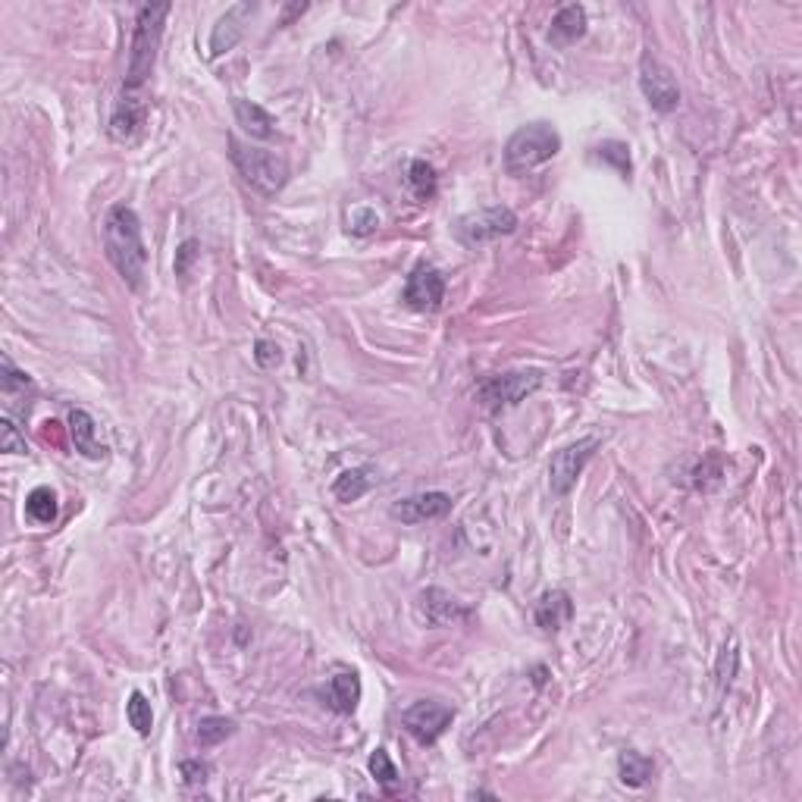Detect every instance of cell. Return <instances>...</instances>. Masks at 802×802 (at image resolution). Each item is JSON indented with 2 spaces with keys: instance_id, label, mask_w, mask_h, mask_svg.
<instances>
[{
  "instance_id": "1",
  "label": "cell",
  "mask_w": 802,
  "mask_h": 802,
  "mask_svg": "<svg viewBox=\"0 0 802 802\" xmlns=\"http://www.w3.org/2000/svg\"><path fill=\"white\" fill-rule=\"evenodd\" d=\"M101 242L107 251V261L123 276L129 289H141L148 270V248L141 235V220L129 204H113L101 226Z\"/></svg>"
},
{
  "instance_id": "2",
  "label": "cell",
  "mask_w": 802,
  "mask_h": 802,
  "mask_svg": "<svg viewBox=\"0 0 802 802\" xmlns=\"http://www.w3.org/2000/svg\"><path fill=\"white\" fill-rule=\"evenodd\" d=\"M170 13H173L170 4H145V7H138L132 41H129V63H126L123 91L145 94V85L151 82L154 63H157L160 38H163V22H167Z\"/></svg>"
},
{
  "instance_id": "3",
  "label": "cell",
  "mask_w": 802,
  "mask_h": 802,
  "mask_svg": "<svg viewBox=\"0 0 802 802\" xmlns=\"http://www.w3.org/2000/svg\"><path fill=\"white\" fill-rule=\"evenodd\" d=\"M229 157L235 163V170H239V176L254 192H261L267 198L282 192V185L289 182V160L279 151L251 148V145H242L239 138H229Z\"/></svg>"
},
{
  "instance_id": "4",
  "label": "cell",
  "mask_w": 802,
  "mask_h": 802,
  "mask_svg": "<svg viewBox=\"0 0 802 802\" xmlns=\"http://www.w3.org/2000/svg\"><path fill=\"white\" fill-rule=\"evenodd\" d=\"M561 151V135L549 123H527L517 129L505 145V170L511 176H524L542 163H549Z\"/></svg>"
},
{
  "instance_id": "5",
  "label": "cell",
  "mask_w": 802,
  "mask_h": 802,
  "mask_svg": "<svg viewBox=\"0 0 802 802\" xmlns=\"http://www.w3.org/2000/svg\"><path fill=\"white\" fill-rule=\"evenodd\" d=\"M539 386H542V370H508V373L483 380L477 386V401L486 411L499 414V411L521 405V401L533 395Z\"/></svg>"
},
{
  "instance_id": "6",
  "label": "cell",
  "mask_w": 802,
  "mask_h": 802,
  "mask_svg": "<svg viewBox=\"0 0 802 802\" xmlns=\"http://www.w3.org/2000/svg\"><path fill=\"white\" fill-rule=\"evenodd\" d=\"M517 229V214L511 207H480V210H470L464 214L458 223H455V239L464 245V248H483L495 239H502V235H511Z\"/></svg>"
},
{
  "instance_id": "7",
  "label": "cell",
  "mask_w": 802,
  "mask_h": 802,
  "mask_svg": "<svg viewBox=\"0 0 802 802\" xmlns=\"http://www.w3.org/2000/svg\"><path fill=\"white\" fill-rule=\"evenodd\" d=\"M599 439L596 436H583L571 445L558 448L549 461V489L552 495H568L577 486V477L583 474V467L589 464V458L596 455Z\"/></svg>"
},
{
  "instance_id": "8",
  "label": "cell",
  "mask_w": 802,
  "mask_h": 802,
  "mask_svg": "<svg viewBox=\"0 0 802 802\" xmlns=\"http://www.w3.org/2000/svg\"><path fill=\"white\" fill-rule=\"evenodd\" d=\"M452 718H455L452 705L436 702V699H420L411 709L401 712V724H405V730L420 746L436 743L445 734V727L452 724Z\"/></svg>"
},
{
  "instance_id": "9",
  "label": "cell",
  "mask_w": 802,
  "mask_h": 802,
  "mask_svg": "<svg viewBox=\"0 0 802 802\" xmlns=\"http://www.w3.org/2000/svg\"><path fill=\"white\" fill-rule=\"evenodd\" d=\"M640 88L646 94V101L658 113H671L680 107V85L668 66H662L652 57H643L640 63Z\"/></svg>"
},
{
  "instance_id": "10",
  "label": "cell",
  "mask_w": 802,
  "mask_h": 802,
  "mask_svg": "<svg viewBox=\"0 0 802 802\" xmlns=\"http://www.w3.org/2000/svg\"><path fill=\"white\" fill-rule=\"evenodd\" d=\"M148 123V94H132V91H120V98L113 104L110 113V138L113 141H132L141 135Z\"/></svg>"
},
{
  "instance_id": "11",
  "label": "cell",
  "mask_w": 802,
  "mask_h": 802,
  "mask_svg": "<svg viewBox=\"0 0 802 802\" xmlns=\"http://www.w3.org/2000/svg\"><path fill=\"white\" fill-rule=\"evenodd\" d=\"M452 511V495L448 492H417L408 495V499H398L389 514L401 524H427V521H439Z\"/></svg>"
},
{
  "instance_id": "12",
  "label": "cell",
  "mask_w": 802,
  "mask_h": 802,
  "mask_svg": "<svg viewBox=\"0 0 802 802\" xmlns=\"http://www.w3.org/2000/svg\"><path fill=\"white\" fill-rule=\"evenodd\" d=\"M442 298H445V279H442V273L436 267H430V264L414 267V273L408 276V286H405L408 308H414L420 314H430V311H439Z\"/></svg>"
},
{
  "instance_id": "13",
  "label": "cell",
  "mask_w": 802,
  "mask_h": 802,
  "mask_svg": "<svg viewBox=\"0 0 802 802\" xmlns=\"http://www.w3.org/2000/svg\"><path fill=\"white\" fill-rule=\"evenodd\" d=\"M254 10H257L254 4H235L217 19L214 32H210V57H220L239 44V38L245 35V22L248 16H254Z\"/></svg>"
},
{
  "instance_id": "14",
  "label": "cell",
  "mask_w": 802,
  "mask_h": 802,
  "mask_svg": "<svg viewBox=\"0 0 802 802\" xmlns=\"http://www.w3.org/2000/svg\"><path fill=\"white\" fill-rule=\"evenodd\" d=\"M417 615L423 624H430V627H448V624H455L464 618V608L445 593V589H423V593L417 596Z\"/></svg>"
},
{
  "instance_id": "15",
  "label": "cell",
  "mask_w": 802,
  "mask_h": 802,
  "mask_svg": "<svg viewBox=\"0 0 802 802\" xmlns=\"http://www.w3.org/2000/svg\"><path fill=\"white\" fill-rule=\"evenodd\" d=\"M533 618L546 633H558L561 627H568V621L574 618V602H571L568 593H564V589H549V593L539 596Z\"/></svg>"
},
{
  "instance_id": "16",
  "label": "cell",
  "mask_w": 802,
  "mask_h": 802,
  "mask_svg": "<svg viewBox=\"0 0 802 802\" xmlns=\"http://www.w3.org/2000/svg\"><path fill=\"white\" fill-rule=\"evenodd\" d=\"M323 699L333 712L351 715L361 702V677L355 671H339L336 677H329V683L323 687Z\"/></svg>"
},
{
  "instance_id": "17",
  "label": "cell",
  "mask_w": 802,
  "mask_h": 802,
  "mask_svg": "<svg viewBox=\"0 0 802 802\" xmlns=\"http://www.w3.org/2000/svg\"><path fill=\"white\" fill-rule=\"evenodd\" d=\"M583 35H586V10L580 4H568V7H561L552 16V29H549V41L552 44L568 47Z\"/></svg>"
},
{
  "instance_id": "18",
  "label": "cell",
  "mask_w": 802,
  "mask_h": 802,
  "mask_svg": "<svg viewBox=\"0 0 802 802\" xmlns=\"http://www.w3.org/2000/svg\"><path fill=\"white\" fill-rule=\"evenodd\" d=\"M232 113H235V123H239L251 138H273L276 120L261 104H254L248 98H235L232 101Z\"/></svg>"
},
{
  "instance_id": "19",
  "label": "cell",
  "mask_w": 802,
  "mask_h": 802,
  "mask_svg": "<svg viewBox=\"0 0 802 802\" xmlns=\"http://www.w3.org/2000/svg\"><path fill=\"white\" fill-rule=\"evenodd\" d=\"M69 436H73V445H76V452L91 458V461H98L104 458L107 448L94 439V417L82 408H73L69 411Z\"/></svg>"
},
{
  "instance_id": "20",
  "label": "cell",
  "mask_w": 802,
  "mask_h": 802,
  "mask_svg": "<svg viewBox=\"0 0 802 802\" xmlns=\"http://www.w3.org/2000/svg\"><path fill=\"white\" fill-rule=\"evenodd\" d=\"M373 486V477L367 467H355V470H345V474L333 483V495L339 502H358L361 495H367Z\"/></svg>"
},
{
  "instance_id": "21",
  "label": "cell",
  "mask_w": 802,
  "mask_h": 802,
  "mask_svg": "<svg viewBox=\"0 0 802 802\" xmlns=\"http://www.w3.org/2000/svg\"><path fill=\"white\" fill-rule=\"evenodd\" d=\"M618 777L627 787H643L652 777V759L640 756V752H621L618 756Z\"/></svg>"
},
{
  "instance_id": "22",
  "label": "cell",
  "mask_w": 802,
  "mask_h": 802,
  "mask_svg": "<svg viewBox=\"0 0 802 802\" xmlns=\"http://www.w3.org/2000/svg\"><path fill=\"white\" fill-rule=\"evenodd\" d=\"M57 495L54 489H47V486H38L29 492V499H26V514L32 517L35 524H54L57 521Z\"/></svg>"
},
{
  "instance_id": "23",
  "label": "cell",
  "mask_w": 802,
  "mask_h": 802,
  "mask_svg": "<svg viewBox=\"0 0 802 802\" xmlns=\"http://www.w3.org/2000/svg\"><path fill=\"white\" fill-rule=\"evenodd\" d=\"M408 185L417 201H430L436 195V170L427 160H414L408 170Z\"/></svg>"
},
{
  "instance_id": "24",
  "label": "cell",
  "mask_w": 802,
  "mask_h": 802,
  "mask_svg": "<svg viewBox=\"0 0 802 802\" xmlns=\"http://www.w3.org/2000/svg\"><path fill=\"white\" fill-rule=\"evenodd\" d=\"M232 734H235V721H232V718H223V715L201 718V724H198V743H201L204 749L223 743V740L232 737Z\"/></svg>"
},
{
  "instance_id": "25",
  "label": "cell",
  "mask_w": 802,
  "mask_h": 802,
  "mask_svg": "<svg viewBox=\"0 0 802 802\" xmlns=\"http://www.w3.org/2000/svg\"><path fill=\"white\" fill-rule=\"evenodd\" d=\"M126 718L129 724L135 727V734L148 737L151 727H154V712H151V702L145 699V693H132L129 702H126Z\"/></svg>"
},
{
  "instance_id": "26",
  "label": "cell",
  "mask_w": 802,
  "mask_h": 802,
  "mask_svg": "<svg viewBox=\"0 0 802 802\" xmlns=\"http://www.w3.org/2000/svg\"><path fill=\"white\" fill-rule=\"evenodd\" d=\"M367 768H370V774H373L383 787H395V784L401 781V777H398V768H395V762L389 759V752H386V749H376L373 756H370V762H367Z\"/></svg>"
},
{
  "instance_id": "27",
  "label": "cell",
  "mask_w": 802,
  "mask_h": 802,
  "mask_svg": "<svg viewBox=\"0 0 802 802\" xmlns=\"http://www.w3.org/2000/svg\"><path fill=\"white\" fill-rule=\"evenodd\" d=\"M0 452H7V455H26L29 452V448H26V436L19 433V427H16L10 417L0 420Z\"/></svg>"
},
{
  "instance_id": "28",
  "label": "cell",
  "mask_w": 802,
  "mask_h": 802,
  "mask_svg": "<svg viewBox=\"0 0 802 802\" xmlns=\"http://www.w3.org/2000/svg\"><path fill=\"white\" fill-rule=\"evenodd\" d=\"M0 370H4V376H0V386H4V395H7V398H13L16 392H26V389H32L29 373L16 370L10 358L0 361Z\"/></svg>"
},
{
  "instance_id": "29",
  "label": "cell",
  "mask_w": 802,
  "mask_h": 802,
  "mask_svg": "<svg viewBox=\"0 0 802 802\" xmlns=\"http://www.w3.org/2000/svg\"><path fill=\"white\" fill-rule=\"evenodd\" d=\"M630 148L627 145H621V141H605V145H599L596 148V154L602 157V160H608V163H615L618 167V173L627 179L630 176V154H627Z\"/></svg>"
},
{
  "instance_id": "30",
  "label": "cell",
  "mask_w": 802,
  "mask_h": 802,
  "mask_svg": "<svg viewBox=\"0 0 802 802\" xmlns=\"http://www.w3.org/2000/svg\"><path fill=\"white\" fill-rule=\"evenodd\" d=\"M348 229L355 232V235H367V232H373L376 226H380V217H376V210H370V207H358L355 214L348 217Z\"/></svg>"
},
{
  "instance_id": "31",
  "label": "cell",
  "mask_w": 802,
  "mask_h": 802,
  "mask_svg": "<svg viewBox=\"0 0 802 802\" xmlns=\"http://www.w3.org/2000/svg\"><path fill=\"white\" fill-rule=\"evenodd\" d=\"M254 361L261 364V367H276L279 361H282V355H279V345H273V342H267V339H261L254 345Z\"/></svg>"
},
{
  "instance_id": "32",
  "label": "cell",
  "mask_w": 802,
  "mask_h": 802,
  "mask_svg": "<svg viewBox=\"0 0 802 802\" xmlns=\"http://www.w3.org/2000/svg\"><path fill=\"white\" fill-rule=\"evenodd\" d=\"M198 257V242H185L176 254V276H188V264Z\"/></svg>"
},
{
  "instance_id": "33",
  "label": "cell",
  "mask_w": 802,
  "mask_h": 802,
  "mask_svg": "<svg viewBox=\"0 0 802 802\" xmlns=\"http://www.w3.org/2000/svg\"><path fill=\"white\" fill-rule=\"evenodd\" d=\"M207 774L210 768L204 762H182V777H185V784H204L207 781Z\"/></svg>"
}]
</instances>
